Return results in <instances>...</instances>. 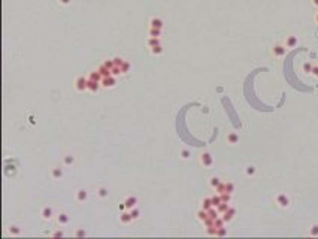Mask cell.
Segmentation results:
<instances>
[{
	"instance_id": "obj_1",
	"label": "cell",
	"mask_w": 318,
	"mask_h": 239,
	"mask_svg": "<svg viewBox=\"0 0 318 239\" xmlns=\"http://www.w3.org/2000/svg\"><path fill=\"white\" fill-rule=\"evenodd\" d=\"M199 162H200V164H202V166L209 167V166H212L214 159H212V155H211L209 153H202L200 155H199Z\"/></svg>"
},
{
	"instance_id": "obj_2",
	"label": "cell",
	"mask_w": 318,
	"mask_h": 239,
	"mask_svg": "<svg viewBox=\"0 0 318 239\" xmlns=\"http://www.w3.org/2000/svg\"><path fill=\"white\" fill-rule=\"evenodd\" d=\"M285 51H287V46H285L284 43H275V45L272 46V54H273L275 57H282L284 54H285Z\"/></svg>"
},
{
	"instance_id": "obj_3",
	"label": "cell",
	"mask_w": 318,
	"mask_h": 239,
	"mask_svg": "<svg viewBox=\"0 0 318 239\" xmlns=\"http://www.w3.org/2000/svg\"><path fill=\"white\" fill-rule=\"evenodd\" d=\"M87 85H88V78L79 76L76 81H75V88H76L78 91H85Z\"/></svg>"
},
{
	"instance_id": "obj_4",
	"label": "cell",
	"mask_w": 318,
	"mask_h": 239,
	"mask_svg": "<svg viewBox=\"0 0 318 239\" xmlns=\"http://www.w3.org/2000/svg\"><path fill=\"white\" fill-rule=\"evenodd\" d=\"M115 84H117V79L114 78V75L105 76L103 79H102V82H100V85L105 87V88H112V87H115Z\"/></svg>"
},
{
	"instance_id": "obj_5",
	"label": "cell",
	"mask_w": 318,
	"mask_h": 239,
	"mask_svg": "<svg viewBox=\"0 0 318 239\" xmlns=\"http://www.w3.org/2000/svg\"><path fill=\"white\" fill-rule=\"evenodd\" d=\"M276 203L281 206V208H287V206L290 205V199H288V196H287V194L281 193V194H278V196H276Z\"/></svg>"
},
{
	"instance_id": "obj_6",
	"label": "cell",
	"mask_w": 318,
	"mask_h": 239,
	"mask_svg": "<svg viewBox=\"0 0 318 239\" xmlns=\"http://www.w3.org/2000/svg\"><path fill=\"white\" fill-rule=\"evenodd\" d=\"M87 199H88V191L85 188H79L76 191V200L79 203H82V202H85Z\"/></svg>"
},
{
	"instance_id": "obj_7",
	"label": "cell",
	"mask_w": 318,
	"mask_h": 239,
	"mask_svg": "<svg viewBox=\"0 0 318 239\" xmlns=\"http://www.w3.org/2000/svg\"><path fill=\"white\" fill-rule=\"evenodd\" d=\"M163 20L158 17H154L149 20V27H154V28H163Z\"/></svg>"
},
{
	"instance_id": "obj_8",
	"label": "cell",
	"mask_w": 318,
	"mask_h": 239,
	"mask_svg": "<svg viewBox=\"0 0 318 239\" xmlns=\"http://www.w3.org/2000/svg\"><path fill=\"white\" fill-rule=\"evenodd\" d=\"M124 203H126V208H127V209H131V208H135V206L138 205V197L129 196L124 200Z\"/></svg>"
},
{
	"instance_id": "obj_9",
	"label": "cell",
	"mask_w": 318,
	"mask_h": 239,
	"mask_svg": "<svg viewBox=\"0 0 318 239\" xmlns=\"http://www.w3.org/2000/svg\"><path fill=\"white\" fill-rule=\"evenodd\" d=\"M41 217H42L43 220H51V218H52V208H49V206H45V208H42V211H41Z\"/></svg>"
},
{
	"instance_id": "obj_10",
	"label": "cell",
	"mask_w": 318,
	"mask_h": 239,
	"mask_svg": "<svg viewBox=\"0 0 318 239\" xmlns=\"http://www.w3.org/2000/svg\"><path fill=\"white\" fill-rule=\"evenodd\" d=\"M287 48H294L296 45H297V37L296 36H293V34H290V36H287V39H285V43H284Z\"/></svg>"
},
{
	"instance_id": "obj_11",
	"label": "cell",
	"mask_w": 318,
	"mask_h": 239,
	"mask_svg": "<svg viewBox=\"0 0 318 239\" xmlns=\"http://www.w3.org/2000/svg\"><path fill=\"white\" fill-rule=\"evenodd\" d=\"M100 87V82L99 81H93V79H88V85H87V90L91 91V93H96Z\"/></svg>"
},
{
	"instance_id": "obj_12",
	"label": "cell",
	"mask_w": 318,
	"mask_h": 239,
	"mask_svg": "<svg viewBox=\"0 0 318 239\" xmlns=\"http://www.w3.org/2000/svg\"><path fill=\"white\" fill-rule=\"evenodd\" d=\"M120 221L122 223V224H129V223L133 221V217H131V214L130 212H121Z\"/></svg>"
},
{
	"instance_id": "obj_13",
	"label": "cell",
	"mask_w": 318,
	"mask_h": 239,
	"mask_svg": "<svg viewBox=\"0 0 318 239\" xmlns=\"http://www.w3.org/2000/svg\"><path fill=\"white\" fill-rule=\"evenodd\" d=\"M160 36H161V28H154V27L148 28V37H160Z\"/></svg>"
},
{
	"instance_id": "obj_14",
	"label": "cell",
	"mask_w": 318,
	"mask_h": 239,
	"mask_svg": "<svg viewBox=\"0 0 318 239\" xmlns=\"http://www.w3.org/2000/svg\"><path fill=\"white\" fill-rule=\"evenodd\" d=\"M234 214H236V211H234L233 208H229V209H227V211L223 214V220H224L226 223L230 221V220L233 218V215H234Z\"/></svg>"
},
{
	"instance_id": "obj_15",
	"label": "cell",
	"mask_w": 318,
	"mask_h": 239,
	"mask_svg": "<svg viewBox=\"0 0 318 239\" xmlns=\"http://www.w3.org/2000/svg\"><path fill=\"white\" fill-rule=\"evenodd\" d=\"M57 223L58 224H67L69 223V215L66 212H60L58 217H57Z\"/></svg>"
},
{
	"instance_id": "obj_16",
	"label": "cell",
	"mask_w": 318,
	"mask_h": 239,
	"mask_svg": "<svg viewBox=\"0 0 318 239\" xmlns=\"http://www.w3.org/2000/svg\"><path fill=\"white\" fill-rule=\"evenodd\" d=\"M146 45H148V48H154V46H157V45H161V42H160V37H148V42H146Z\"/></svg>"
},
{
	"instance_id": "obj_17",
	"label": "cell",
	"mask_w": 318,
	"mask_h": 239,
	"mask_svg": "<svg viewBox=\"0 0 318 239\" xmlns=\"http://www.w3.org/2000/svg\"><path fill=\"white\" fill-rule=\"evenodd\" d=\"M227 142L232 144V145L238 144V142H239V135H238V133H229V135H227Z\"/></svg>"
},
{
	"instance_id": "obj_18",
	"label": "cell",
	"mask_w": 318,
	"mask_h": 239,
	"mask_svg": "<svg viewBox=\"0 0 318 239\" xmlns=\"http://www.w3.org/2000/svg\"><path fill=\"white\" fill-rule=\"evenodd\" d=\"M51 176H52V179H60L61 176H63V171H61V167H52Z\"/></svg>"
},
{
	"instance_id": "obj_19",
	"label": "cell",
	"mask_w": 318,
	"mask_h": 239,
	"mask_svg": "<svg viewBox=\"0 0 318 239\" xmlns=\"http://www.w3.org/2000/svg\"><path fill=\"white\" fill-rule=\"evenodd\" d=\"M97 70H99V72H100V73H102V76H111L112 75V72H111V69L109 67H106V66H105V64H102V66H99V67H97Z\"/></svg>"
},
{
	"instance_id": "obj_20",
	"label": "cell",
	"mask_w": 318,
	"mask_h": 239,
	"mask_svg": "<svg viewBox=\"0 0 318 239\" xmlns=\"http://www.w3.org/2000/svg\"><path fill=\"white\" fill-rule=\"evenodd\" d=\"M88 79H93V81H99V82H102L103 76H102V73H100L99 70H96V72H91V73H90Z\"/></svg>"
},
{
	"instance_id": "obj_21",
	"label": "cell",
	"mask_w": 318,
	"mask_h": 239,
	"mask_svg": "<svg viewBox=\"0 0 318 239\" xmlns=\"http://www.w3.org/2000/svg\"><path fill=\"white\" fill-rule=\"evenodd\" d=\"M212 200H211V197H206V199H203V202H202V209H205V211H209L211 208H212Z\"/></svg>"
},
{
	"instance_id": "obj_22",
	"label": "cell",
	"mask_w": 318,
	"mask_h": 239,
	"mask_svg": "<svg viewBox=\"0 0 318 239\" xmlns=\"http://www.w3.org/2000/svg\"><path fill=\"white\" fill-rule=\"evenodd\" d=\"M229 208H230V206H229V203H227V202H221L220 205L217 206V211H218L220 214H224L227 209H229Z\"/></svg>"
},
{
	"instance_id": "obj_23",
	"label": "cell",
	"mask_w": 318,
	"mask_h": 239,
	"mask_svg": "<svg viewBox=\"0 0 318 239\" xmlns=\"http://www.w3.org/2000/svg\"><path fill=\"white\" fill-rule=\"evenodd\" d=\"M209 184H211V187L212 188H217L220 184H221V179L218 178V176H212V178L209 179Z\"/></svg>"
},
{
	"instance_id": "obj_24",
	"label": "cell",
	"mask_w": 318,
	"mask_h": 239,
	"mask_svg": "<svg viewBox=\"0 0 318 239\" xmlns=\"http://www.w3.org/2000/svg\"><path fill=\"white\" fill-rule=\"evenodd\" d=\"M108 194H109V191H108V188H106V187H100L99 190H97V196L102 197V199L108 197Z\"/></svg>"
},
{
	"instance_id": "obj_25",
	"label": "cell",
	"mask_w": 318,
	"mask_h": 239,
	"mask_svg": "<svg viewBox=\"0 0 318 239\" xmlns=\"http://www.w3.org/2000/svg\"><path fill=\"white\" fill-rule=\"evenodd\" d=\"M149 51H151V54H154V55H160V54H163V46H161V45H157L154 48H149Z\"/></svg>"
},
{
	"instance_id": "obj_26",
	"label": "cell",
	"mask_w": 318,
	"mask_h": 239,
	"mask_svg": "<svg viewBox=\"0 0 318 239\" xmlns=\"http://www.w3.org/2000/svg\"><path fill=\"white\" fill-rule=\"evenodd\" d=\"M211 200H212V205H214L215 208H217V206L223 202V200H221V194H218V196H212V197H211Z\"/></svg>"
},
{
	"instance_id": "obj_27",
	"label": "cell",
	"mask_w": 318,
	"mask_h": 239,
	"mask_svg": "<svg viewBox=\"0 0 318 239\" xmlns=\"http://www.w3.org/2000/svg\"><path fill=\"white\" fill-rule=\"evenodd\" d=\"M73 162H75L73 155H64V159H63V163H64L66 166H69V164H73Z\"/></svg>"
},
{
	"instance_id": "obj_28",
	"label": "cell",
	"mask_w": 318,
	"mask_h": 239,
	"mask_svg": "<svg viewBox=\"0 0 318 239\" xmlns=\"http://www.w3.org/2000/svg\"><path fill=\"white\" fill-rule=\"evenodd\" d=\"M130 214H131V217H133V220H138L139 217H140V211H139V209H136V206L130 209Z\"/></svg>"
},
{
	"instance_id": "obj_29",
	"label": "cell",
	"mask_w": 318,
	"mask_h": 239,
	"mask_svg": "<svg viewBox=\"0 0 318 239\" xmlns=\"http://www.w3.org/2000/svg\"><path fill=\"white\" fill-rule=\"evenodd\" d=\"M197 218H199V220H202V221H205V220L208 218V211H205V209L199 211V212H197Z\"/></svg>"
},
{
	"instance_id": "obj_30",
	"label": "cell",
	"mask_w": 318,
	"mask_h": 239,
	"mask_svg": "<svg viewBox=\"0 0 318 239\" xmlns=\"http://www.w3.org/2000/svg\"><path fill=\"white\" fill-rule=\"evenodd\" d=\"M130 67H131V66H130L129 61H124L122 66H121V72H122V73H127V72L130 70Z\"/></svg>"
},
{
	"instance_id": "obj_31",
	"label": "cell",
	"mask_w": 318,
	"mask_h": 239,
	"mask_svg": "<svg viewBox=\"0 0 318 239\" xmlns=\"http://www.w3.org/2000/svg\"><path fill=\"white\" fill-rule=\"evenodd\" d=\"M309 235H311V236H318V224H314V226H311Z\"/></svg>"
},
{
	"instance_id": "obj_32",
	"label": "cell",
	"mask_w": 318,
	"mask_h": 239,
	"mask_svg": "<svg viewBox=\"0 0 318 239\" xmlns=\"http://www.w3.org/2000/svg\"><path fill=\"white\" fill-rule=\"evenodd\" d=\"M233 191H234V185H233V182H226V193H230V194H232Z\"/></svg>"
},
{
	"instance_id": "obj_33",
	"label": "cell",
	"mask_w": 318,
	"mask_h": 239,
	"mask_svg": "<svg viewBox=\"0 0 318 239\" xmlns=\"http://www.w3.org/2000/svg\"><path fill=\"white\" fill-rule=\"evenodd\" d=\"M215 190H217V193H218V194H223V193H226V182H221V184L215 188Z\"/></svg>"
},
{
	"instance_id": "obj_34",
	"label": "cell",
	"mask_w": 318,
	"mask_h": 239,
	"mask_svg": "<svg viewBox=\"0 0 318 239\" xmlns=\"http://www.w3.org/2000/svg\"><path fill=\"white\" fill-rule=\"evenodd\" d=\"M245 173H247L248 176H252V175L256 173V167H254V166H248L247 171H245Z\"/></svg>"
},
{
	"instance_id": "obj_35",
	"label": "cell",
	"mask_w": 318,
	"mask_h": 239,
	"mask_svg": "<svg viewBox=\"0 0 318 239\" xmlns=\"http://www.w3.org/2000/svg\"><path fill=\"white\" fill-rule=\"evenodd\" d=\"M114 60V63H115V66H122V63H124V61H126V60L124 59H121V57H115V59H112Z\"/></svg>"
},
{
	"instance_id": "obj_36",
	"label": "cell",
	"mask_w": 318,
	"mask_h": 239,
	"mask_svg": "<svg viewBox=\"0 0 318 239\" xmlns=\"http://www.w3.org/2000/svg\"><path fill=\"white\" fill-rule=\"evenodd\" d=\"M181 157L184 159V160H187V159H190V151L188 150H181Z\"/></svg>"
},
{
	"instance_id": "obj_37",
	"label": "cell",
	"mask_w": 318,
	"mask_h": 239,
	"mask_svg": "<svg viewBox=\"0 0 318 239\" xmlns=\"http://www.w3.org/2000/svg\"><path fill=\"white\" fill-rule=\"evenodd\" d=\"M221 200L229 203V202H230V193H223V194H221Z\"/></svg>"
},
{
	"instance_id": "obj_38",
	"label": "cell",
	"mask_w": 318,
	"mask_h": 239,
	"mask_svg": "<svg viewBox=\"0 0 318 239\" xmlns=\"http://www.w3.org/2000/svg\"><path fill=\"white\" fill-rule=\"evenodd\" d=\"M224 235H227L226 229H224V227H218V229H217V236H224Z\"/></svg>"
},
{
	"instance_id": "obj_39",
	"label": "cell",
	"mask_w": 318,
	"mask_h": 239,
	"mask_svg": "<svg viewBox=\"0 0 318 239\" xmlns=\"http://www.w3.org/2000/svg\"><path fill=\"white\" fill-rule=\"evenodd\" d=\"M303 70H305L306 73H311V70H312V64H311V63H305V64H303Z\"/></svg>"
},
{
	"instance_id": "obj_40",
	"label": "cell",
	"mask_w": 318,
	"mask_h": 239,
	"mask_svg": "<svg viewBox=\"0 0 318 239\" xmlns=\"http://www.w3.org/2000/svg\"><path fill=\"white\" fill-rule=\"evenodd\" d=\"M9 232H11L12 235H19V229H18L17 226H12V227L9 229Z\"/></svg>"
},
{
	"instance_id": "obj_41",
	"label": "cell",
	"mask_w": 318,
	"mask_h": 239,
	"mask_svg": "<svg viewBox=\"0 0 318 239\" xmlns=\"http://www.w3.org/2000/svg\"><path fill=\"white\" fill-rule=\"evenodd\" d=\"M87 233L84 229H79V230H76V236H85Z\"/></svg>"
},
{
	"instance_id": "obj_42",
	"label": "cell",
	"mask_w": 318,
	"mask_h": 239,
	"mask_svg": "<svg viewBox=\"0 0 318 239\" xmlns=\"http://www.w3.org/2000/svg\"><path fill=\"white\" fill-rule=\"evenodd\" d=\"M311 73H312V75H315V76H318V66H312Z\"/></svg>"
},
{
	"instance_id": "obj_43",
	"label": "cell",
	"mask_w": 318,
	"mask_h": 239,
	"mask_svg": "<svg viewBox=\"0 0 318 239\" xmlns=\"http://www.w3.org/2000/svg\"><path fill=\"white\" fill-rule=\"evenodd\" d=\"M52 236H55V238H58V236H63V232H55Z\"/></svg>"
},
{
	"instance_id": "obj_44",
	"label": "cell",
	"mask_w": 318,
	"mask_h": 239,
	"mask_svg": "<svg viewBox=\"0 0 318 239\" xmlns=\"http://www.w3.org/2000/svg\"><path fill=\"white\" fill-rule=\"evenodd\" d=\"M58 2H60L61 5H69L70 3V0H58Z\"/></svg>"
},
{
	"instance_id": "obj_45",
	"label": "cell",
	"mask_w": 318,
	"mask_h": 239,
	"mask_svg": "<svg viewBox=\"0 0 318 239\" xmlns=\"http://www.w3.org/2000/svg\"><path fill=\"white\" fill-rule=\"evenodd\" d=\"M312 5H314V6H317V8H318V0H312Z\"/></svg>"
},
{
	"instance_id": "obj_46",
	"label": "cell",
	"mask_w": 318,
	"mask_h": 239,
	"mask_svg": "<svg viewBox=\"0 0 318 239\" xmlns=\"http://www.w3.org/2000/svg\"><path fill=\"white\" fill-rule=\"evenodd\" d=\"M315 21L318 23V12H317V15H315Z\"/></svg>"
}]
</instances>
